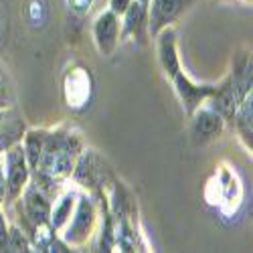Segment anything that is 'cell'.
<instances>
[{
    "label": "cell",
    "mask_w": 253,
    "mask_h": 253,
    "mask_svg": "<svg viewBox=\"0 0 253 253\" xmlns=\"http://www.w3.org/2000/svg\"><path fill=\"white\" fill-rule=\"evenodd\" d=\"M8 193L14 197L23 182L27 180V168H25V160H23V150H12L8 156Z\"/></svg>",
    "instance_id": "obj_1"
},
{
    "label": "cell",
    "mask_w": 253,
    "mask_h": 253,
    "mask_svg": "<svg viewBox=\"0 0 253 253\" xmlns=\"http://www.w3.org/2000/svg\"><path fill=\"white\" fill-rule=\"evenodd\" d=\"M221 118L213 112H203L199 114L197 122H195V136L201 138V140H207V138H213L215 134L221 132Z\"/></svg>",
    "instance_id": "obj_2"
},
{
    "label": "cell",
    "mask_w": 253,
    "mask_h": 253,
    "mask_svg": "<svg viewBox=\"0 0 253 253\" xmlns=\"http://www.w3.org/2000/svg\"><path fill=\"white\" fill-rule=\"evenodd\" d=\"M116 29H118V25H116V16L110 14V12H108V14H103V16L97 20V29H95V33H97V41H99V45H101L103 51H110V47L114 45Z\"/></svg>",
    "instance_id": "obj_3"
},
{
    "label": "cell",
    "mask_w": 253,
    "mask_h": 253,
    "mask_svg": "<svg viewBox=\"0 0 253 253\" xmlns=\"http://www.w3.org/2000/svg\"><path fill=\"white\" fill-rule=\"evenodd\" d=\"M182 6V0H156L154 2V12H152V20H154V29L168 23L172 16L178 14Z\"/></svg>",
    "instance_id": "obj_4"
},
{
    "label": "cell",
    "mask_w": 253,
    "mask_h": 253,
    "mask_svg": "<svg viewBox=\"0 0 253 253\" xmlns=\"http://www.w3.org/2000/svg\"><path fill=\"white\" fill-rule=\"evenodd\" d=\"M27 207H29L31 217H33L37 223L47 221V217H49V205H47V201H45L43 197L37 195L35 191H31V193L27 195Z\"/></svg>",
    "instance_id": "obj_5"
},
{
    "label": "cell",
    "mask_w": 253,
    "mask_h": 253,
    "mask_svg": "<svg viewBox=\"0 0 253 253\" xmlns=\"http://www.w3.org/2000/svg\"><path fill=\"white\" fill-rule=\"evenodd\" d=\"M176 85H178V91H180V95L184 97V103L188 105V108H193V105H195L203 95H207V93L211 91L209 87H203V89L193 87L191 83H188L182 75H178V77H176Z\"/></svg>",
    "instance_id": "obj_6"
},
{
    "label": "cell",
    "mask_w": 253,
    "mask_h": 253,
    "mask_svg": "<svg viewBox=\"0 0 253 253\" xmlns=\"http://www.w3.org/2000/svg\"><path fill=\"white\" fill-rule=\"evenodd\" d=\"M160 53H162V63L168 73H176L178 69V63L174 57V41H172V33H168L162 37V43H160Z\"/></svg>",
    "instance_id": "obj_7"
},
{
    "label": "cell",
    "mask_w": 253,
    "mask_h": 253,
    "mask_svg": "<svg viewBox=\"0 0 253 253\" xmlns=\"http://www.w3.org/2000/svg\"><path fill=\"white\" fill-rule=\"evenodd\" d=\"M89 221H91V209H89V205H87L85 201H83L81 207H79L77 219H75V223H73V233L83 235V233L87 231V227H89Z\"/></svg>",
    "instance_id": "obj_8"
},
{
    "label": "cell",
    "mask_w": 253,
    "mask_h": 253,
    "mask_svg": "<svg viewBox=\"0 0 253 253\" xmlns=\"http://www.w3.org/2000/svg\"><path fill=\"white\" fill-rule=\"evenodd\" d=\"M217 110L223 112L225 116L233 114V110H235V93H233V87H225L217 95Z\"/></svg>",
    "instance_id": "obj_9"
},
{
    "label": "cell",
    "mask_w": 253,
    "mask_h": 253,
    "mask_svg": "<svg viewBox=\"0 0 253 253\" xmlns=\"http://www.w3.org/2000/svg\"><path fill=\"white\" fill-rule=\"evenodd\" d=\"M27 152H29L31 164L37 166L41 154H43V140L37 138V134H31V138H29V142H27Z\"/></svg>",
    "instance_id": "obj_10"
},
{
    "label": "cell",
    "mask_w": 253,
    "mask_h": 253,
    "mask_svg": "<svg viewBox=\"0 0 253 253\" xmlns=\"http://www.w3.org/2000/svg\"><path fill=\"white\" fill-rule=\"evenodd\" d=\"M69 207H71V197H67L65 201H63V205L55 211V227H59L63 221L67 219V213H69Z\"/></svg>",
    "instance_id": "obj_11"
},
{
    "label": "cell",
    "mask_w": 253,
    "mask_h": 253,
    "mask_svg": "<svg viewBox=\"0 0 253 253\" xmlns=\"http://www.w3.org/2000/svg\"><path fill=\"white\" fill-rule=\"evenodd\" d=\"M8 247H10V251H25L27 243H25L23 235H20L18 231H12V233H10V243H8Z\"/></svg>",
    "instance_id": "obj_12"
},
{
    "label": "cell",
    "mask_w": 253,
    "mask_h": 253,
    "mask_svg": "<svg viewBox=\"0 0 253 253\" xmlns=\"http://www.w3.org/2000/svg\"><path fill=\"white\" fill-rule=\"evenodd\" d=\"M140 18H142V8H140V4H134L132 10H130V14H128V29L138 27L140 25Z\"/></svg>",
    "instance_id": "obj_13"
},
{
    "label": "cell",
    "mask_w": 253,
    "mask_h": 253,
    "mask_svg": "<svg viewBox=\"0 0 253 253\" xmlns=\"http://www.w3.org/2000/svg\"><path fill=\"white\" fill-rule=\"evenodd\" d=\"M6 247V231H4V221L0 219V249Z\"/></svg>",
    "instance_id": "obj_14"
},
{
    "label": "cell",
    "mask_w": 253,
    "mask_h": 253,
    "mask_svg": "<svg viewBox=\"0 0 253 253\" xmlns=\"http://www.w3.org/2000/svg\"><path fill=\"white\" fill-rule=\"evenodd\" d=\"M126 6H128V0H114V8H116V10L124 12V10H126Z\"/></svg>",
    "instance_id": "obj_15"
},
{
    "label": "cell",
    "mask_w": 253,
    "mask_h": 253,
    "mask_svg": "<svg viewBox=\"0 0 253 253\" xmlns=\"http://www.w3.org/2000/svg\"><path fill=\"white\" fill-rule=\"evenodd\" d=\"M4 95H6V87H4V81H2V75H0V105L4 103Z\"/></svg>",
    "instance_id": "obj_16"
},
{
    "label": "cell",
    "mask_w": 253,
    "mask_h": 253,
    "mask_svg": "<svg viewBox=\"0 0 253 253\" xmlns=\"http://www.w3.org/2000/svg\"><path fill=\"white\" fill-rule=\"evenodd\" d=\"M2 191H4V182H2V176H0V197H2Z\"/></svg>",
    "instance_id": "obj_17"
}]
</instances>
